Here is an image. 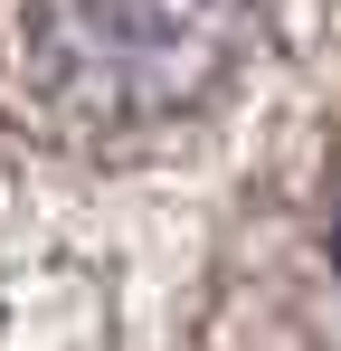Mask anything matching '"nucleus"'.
<instances>
[{"label":"nucleus","mask_w":341,"mask_h":351,"mask_svg":"<svg viewBox=\"0 0 341 351\" xmlns=\"http://www.w3.org/2000/svg\"><path fill=\"white\" fill-rule=\"evenodd\" d=\"M256 38V0H19V66L66 123H162Z\"/></svg>","instance_id":"1"}]
</instances>
